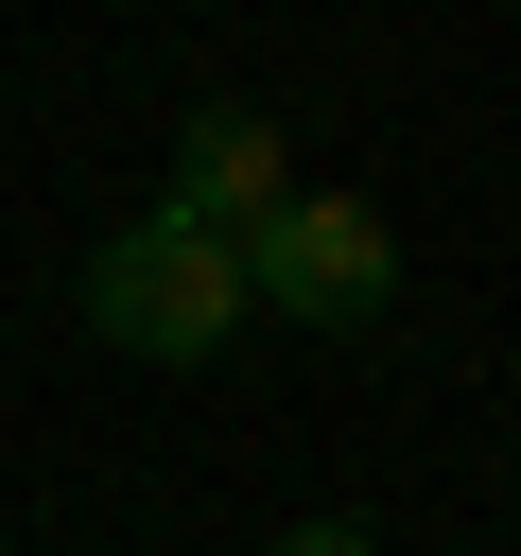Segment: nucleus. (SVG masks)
<instances>
[{"label":"nucleus","instance_id":"3","mask_svg":"<svg viewBox=\"0 0 521 556\" xmlns=\"http://www.w3.org/2000/svg\"><path fill=\"white\" fill-rule=\"evenodd\" d=\"M278 191H295V139H278L260 104H191V122H174V191H156V208H191V226L243 243Z\"/></svg>","mask_w":521,"mask_h":556},{"label":"nucleus","instance_id":"1","mask_svg":"<svg viewBox=\"0 0 521 556\" xmlns=\"http://www.w3.org/2000/svg\"><path fill=\"white\" fill-rule=\"evenodd\" d=\"M87 330H104L122 365H208V348L243 330V243L191 226V208L104 226V243H87Z\"/></svg>","mask_w":521,"mask_h":556},{"label":"nucleus","instance_id":"4","mask_svg":"<svg viewBox=\"0 0 521 556\" xmlns=\"http://www.w3.org/2000/svg\"><path fill=\"white\" fill-rule=\"evenodd\" d=\"M260 556H382V521H347V504H313V521H278Z\"/></svg>","mask_w":521,"mask_h":556},{"label":"nucleus","instance_id":"2","mask_svg":"<svg viewBox=\"0 0 521 556\" xmlns=\"http://www.w3.org/2000/svg\"><path fill=\"white\" fill-rule=\"evenodd\" d=\"M243 313H278V330H382V313H399V226H382V191H278V208L243 226Z\"/></svg>","mask_w":521,"mask_h":556}]
</instances>
